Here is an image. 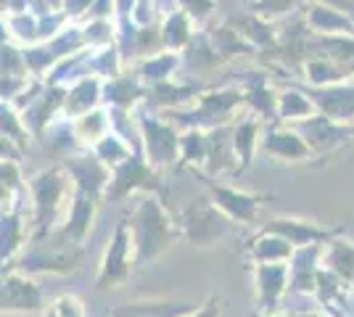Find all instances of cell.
Returning <instances> with one entry per match:
<instances>
[{
  "label": "cell",
  "mask_w": 354,
  "mask_h": 317,
  "mask_svg": "<svg viewBox=\"0 0 354 317\" xmlns=\"http://www.w3.org/2000/svg\"><path fill=\"white\" fill-rule=\"evenodd\" d=\"M85 251L64 236H56V241L35 243V249L27 251L16 262V272H72L82 265Z\"/></svg>",
  "instance_id": "cell-1"
},
{
  "label": "cell",
  "mask_w": 354,
  "mask_h": 317,
  "mask_svg": "<svg viewBox=\"0 0 354 317\" xmlns=\"http://www.w3.org/2000/svg\"><path fill=\"white\" fill-rule=\"evenodd\" d=\"M172 238H175V230L169 225V220L164 217V211L151 198L143 201L133 220V243L138 249V262L153 259L169 246Z\"/></svg>",
  "instance_id": "cell-2"
},
{
  "label": "cell",
  "mask_w": 354,
  "mask_h": 317,
  "mask_svg": "<svg viewBox=\"0 0 354 317\" xmlns=\"http://www.w3.org/2000/svg\"><path fill=\"white\" fill-rule=\"evenodd\" d=\"M133 238H130V230L122 222L114 233V238L109 243V251H106L104 262H101V272L95 278V288L106 291V288H117L127 280L130 275V262H133Z\"/></svg>",
  "instance_id": "cell-3"
},
{
  "label": "cell",
  "mask_w": 354,
  "mask_h": 317,
  "mask_svg": "<svg viewBox=\"0 0 354 317\" xmlns=\"http://www.w3.org/2000/svg\"><path fill=\"white\" fill-rule=\"evenodd\" d=\"M43 291L24 272H8L0 280V312H37Z\"/></svg>",
  "instance_id": "cell-4"
},
{
  "label": "cell",
  "mask_w": 354,
  "mask_h": 317,
  "mask_svg": "<svg viewBox=\"0 0 354 317\" xmlns=\"http://www.w3.org/2000/svg\"><path fill=\"white\" fill-rule=\"evenodd\" d=\"M198 307L188 302H130L109 309L106 317H188Z\"/></svg>",
  "instance_id": "cell-5"
},
{
  "label": "cell",
  "mask_w": 354,
  "mask_h": 317,
  "mask_svg": "<svg viewBox=\"0 0 354 317\" xmlns=\"http://www.w3.org/2000/svg\"><path fill=\"white\" fill-rule=\"evenodd\" d=\"M183 225L185 233L193 243L198 246H209L214 238H220L222 233V220L212 209H201V206H191L183 214Z\"/></svg>",
  "instance_id": "cell-6"
},
{
  "label": "cell",
  "mask_w": 354,
  "mask_h": 317,
  "mask_svg": "<svg viewBox=\"0 0 354 317\" xmlns=\"http://www.w3.org/2000/svg\"><path fill=\"white\" fill-rule=\"evenodd\" d=\"M283 286H286V267L278 265H262L257 270V296H259V307L265 312H275L278 302L283 296Z\"/></svg>",
  "instance_id": "cell-7"
},
{
  "label": "cell",
  "mask_w": 354,
  "mask_h": 317,
  "mask_svg": "<svg viewBox=\"0 0 354 317\" xmlns=\"http://www.w3.org/2000/svg\"><path fill=\"white\" fill-rule=\"evenodd\" d=\"M35 196H37V214H35V222L40 227H48L53 222V211L59 206V198L64 196V188H61V180L56 172L50 175H43L35 182Z\"/></svg>",
  "instance_id": "cell-8"
},
{
  "label": "cell",
  "mask_w": 354,
  "mask_h": 317,
  "mask_svg": "<svg viewBox=\"0 0 354 317\" xmlns=\"http://www.w3.org/2000/svg\"><path fill=\"white\" fill-rule=\"evenodd\" d=\"M270 230H275V233H283V238L291 243H312L317 241V238H323L325 233L323 230H317V227H310V225H301V222H294V220H278L275 225H270Z\"/></svg>",
  "instance_id": "cell-9"
},
{
  "label": "cell",
  "mask_w": 354,
  "mask_h": 317,
  "mask_svg": "<svg viewBox=\"0 0 354 317\" xmlns=\"http://www.w3.org/2000/svg\"><path fill=\"white\" fill-rule=\"evenodd\" d=\"M48 312L53 317H85V307H82V302L77 296L64 294V296H59L56 302L48 307Z\"/></svg>",
  "instance_id": "cell-10"
},
{
  "label": "cell",
  "mask_w": 354,
  "mask_h": 317,
  "mask_svg": "<svg viewBox=\"0 0 354 317\" xmlns=\"http://www.w3.org/2000/svg\"><path fill=\"white\" fill-rule=\"evenodd\" d=\"M330 265H333V270L341 272L344 278L354 280V249H344V246H339L336 254L330 257Z\"/></svg>",
  "instance_id": "cell-11"
},
{
  "label": "cell",
  "mask_w": 354,
  "mask_h": 317,
  "mask_svg": "<svg viewBox=\"0 0 354 317\" xmlns=\"http://www.w3.org/2000/svg\"><path fill=\"white\" fill-rule=\"evenodd\" d=\"M188 317H220V307L214 302H209L207 307H201V309H196L193 315H188Z\"/></svg>",
  "instance_id": "cell-12"
},
{
  "label": "cell",
  "mask_w": 354,
  "mask_h": 317,
  "mask_svg": "<svg viewBox=\"0 0 354 317\" xmlns=\"http://www.w3.org/2000/svg\"><path fill=\"white\" fill-rule=\"evenodd\" d=\"M251 317H265V315H251ZM283 317H286V315H283Z\"/></svg>",
  "instance_id": "cell-13"
},
{
  "label": "cell",
  "mask_w": 354,
  "mask_h": 317,
  "mask_svg": "<svg viewBox=\"0 0 354 317\" xmlns=\"http://www.w3.org/2000/svg\"><path fill=\"white\" fill-rule=\"evenodd\" d=\"M45 317H53V315H50V312H45Z\"/></svg>",
  "instance_id": "cell-14"
}]
</instances>
